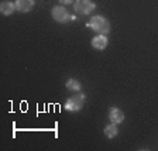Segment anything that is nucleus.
Wrapping results in <instances>:
<instances>
[{
	"instance_id": "nucleus-1",
	"label": "nucleus",
	"mask_w": 158,
	"mask_h": 151,
	"mask_svg": "<svg viewBox=\"0 0 158 151\" xmlns=\"http://www.w3.org/2000/svg\"><path fill=\"white\" fill-rule=\"evenodd\" d=\"M88 27H90L98 34H103V36L109 34V31H110V23L103 16H93L88 23Z\"/></svg>"
},
{
	"instance_id": "nucleus-2",
	"label": "nucleus",
	"mask_w": 158,
	"mask_h": 151,
	"mask_svg": "<svg viewBox=\"0 0 158 151\" xmlns=\"http://www.w3.org/2000/svg\"><path fill=\"white\" fill-rule=\"evenodd\" d=\"M85 102H86V96L82 92H76L75 95L71 96L65 102V109L68 112H79L83 107Z\"/></svg>"
},
{
	"instance_id": "nucleus-3",
	"label": "nucleus",
	"mask_w": 158,
	"mask_h": 151,
	"mask_svg": "<svg viewBox=\"0 0 158 151\" xmlns=\"http://www.w3.org/2000/svg\"><path fill=\"white\" fill-rule=\"evenodd\" d=\"M95 7L96 4L92 0H75L73 2V11H76V14H82V16L92 13Z\"/></svg>"
},
{
	"instance_id": "nucleus-4",
	"label": "nucleus",
	"mask_w": 158,
	"mask_h": 151,
	"mask_svg": "<svg viewBox=\"0 0 158 151\" xmlns=\"http://www.w3.org/2000/svg\"><path fill=\"white\" fill-rule=\"evenodd\" d=\"M51 16H52V19L55 20V21H58V23H66V21L71 20V14H69V11L64 6L52 7V10H51Z\"/></svg>"
},
{
	"instance_id": "nucleus-5",
	"label": "nucleus",
	"mask_w": 158,
	"mask_h": 151,
	"mask_svg": "<svg viewBox=\"0 0 158 151\" xmlns=\"http://www.w3.org/2000/svg\"><path fill=\"white\" fill-rule=\"evenodd\" d=\"M107 44H109V40H107V37L103 36V34H98V36H95L92 38V47L95 49H99V51L106 49Z\"/></svg>"
},
{
	"instance_id": "nucleus-6",
	"label": "nucleus",
	"mask_w": 158,
	"mask_h": 151,
	"mask_svg": "<svg viewBox=\"0 0 158 151\" xmlns=\"http://www.w3.org/2000/svg\"><path fill=\"white\" fill-rule=\"evenodd\" d=\"M109 119H110L112 123L118 124V123H122L124 120V113L118 107H110V110H109Z\"/></svg>"
},
{
	"instance_id": "nucleus-7",
	"label": "nucleus",
	"mask_w": 158,
	"mask_h": 151,
	"mask_svg": "<svg viewBox=\"0 0 158 151\" xmlns=\"http://www.w3.org/2000/svg\"><path fill=\"white\" fill-rule=\"evenodd\" d=\"M14 3H16V7L19 11H21V13H28L34 7L35 2H34V0H16Z\"/></svg>"
},
{
	"instance_id": "nucleus-8",
	"label": "nucleus",
	"mask_w": 158,
	"mask_h": 151,
	"mask_svg": "<svg viewBox=\"0 0 158 151\" xmlns=\"http://www.w3.org/2000/svg\"><path fill=\"white\" fill-rule=\"evenodd\" d=\"M16 10H17L16 3L10 2V0H4V2H2V4H0V11H2L3 16H10V14H13Z\"/></svg>"
},
{
	"instance_id": "nucleus-9",
	"label": "nucleus",
	"mask_w": 158,
	"mask_h": 151,
	"mask_svg": "<svg viewBox=\"0 0 158 151\" xmlns=\"http://www.w3.org/2000/svg\"><path fill=\"white\" fill-rule=\"evenodd\" d=\"M65 86L69 89V90H73V92H81V89H82L81 82L76 81V79H73V78H69L68 81H66Z\"/></svg>"
},
{
	"instance_id": "nucleus-10",
	"label": "nucleus",
	"mask_w": 158,
	"mask_h": 151,
	"mask_svg": "<svg viewBox=\"0 0 158 151\" xmlns=\"http://www.w3.org/2000/svg\"><path fill=\"white\" fill-rule=\"evenodd\" d=\"M117 134H118V130H117V127H116L114 123H112V124H107L105 127V136L107 138H114Z\"/></svg>"
},
{
	"instance_id": "nucleus-11",
	"label": "nucleus",
	"mask_w": 158,
	"mask_h": 151,
	"mask_svg": "<svg viewBox=\"0 0 158 151\" xmlns=\"http://www.w3.org/2000/svg\"><path fill=\"white\" fill-rule=\"evenodd\" d=\"M59 3L65 6V4H71V3H73V0H59Z\"/></svg>"
}]
</instances>
